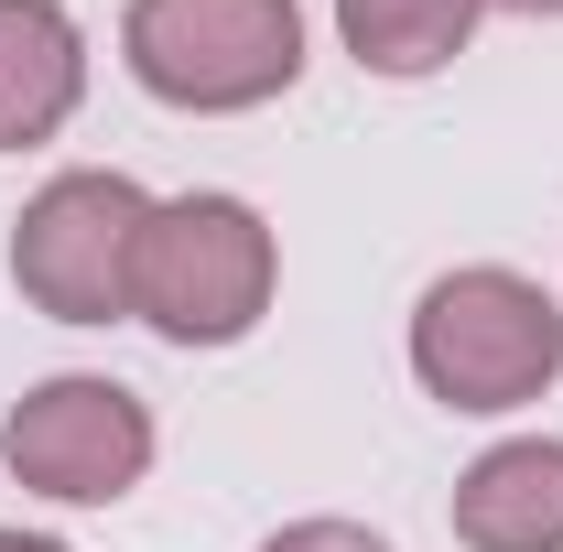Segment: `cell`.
Listing matches in <instances>:
<instances>
[{
  "instance_id": "cell-8",
  "label": "cell",
  "mask_w": 563,
  "mask_h": 552,
  "mask_svg": "<svg viewBox=\"0 0 563 552\" xmlns=\"http://www.w3.org/2000/svg\"><path fill=\"white\" fill-rule=\"evenodd\" d=\"M488 0H336V33L368 76H433L466 55Z\"/></svg>"
},
{
  "instance_id": "cell-11",
  "label": "cell",
  "mask_w": 563,
  "mask_h": 552,
  "mask_svg": "<svg viewBox=\"0 0 563 552\" xmlns=\"http://www.w3.org/2000/svg\"><path fill=\"white\" fill-rule=\"evenodd\" d=\"M0 552H66V542H44V531H0Z\"/></svg>"
},
{
  "instance_id": "cell-3",
  "label": "cell",
  "mask_w": 563,
  "mask_h": 552,
  "mask_svg": "<svg viewBox=\"0 0 563 552\" xmlns=\"http://www.w3.org/2000/svg\"><path fill=\"white\" fill-rule=\"evenodd\" d=\"M120 55L163 109H272L303 76V11L292 0H131Z\"/></svg>"
},
{
  "instance_id": "cell-9",
  "label": "cell",
  "mask_w": 563,
  "mask_h": 552,
  "mask_svg": "<svg viewBox=\"0 0 563 552\" xmlns=\"http://www.w3.org/2000/svg\"><path fill=\"white\" fill-rule=\"evenodd\" d=\"M261 552H390V542L357 531V520H292V531H272Z\"/></svg>"
},
{
  "instance_id": "cell-2",
  "label": "cell",
  "mask_w": 563,
  "mask_h": 552,
  "mask_svg": "<svg viewBox=\"0 0 563 552\" xmlns=\"http://www.w3.org/2000/svg\"><path fill=\"white\" fill-rule=\"evenodd\" d=\"M282 250L250 196H163L141 228V272H131V314L174 346H239L272 314Z\"/></svg>"
},
{
  "instance_id": "cell-6",
  "label": "cell",
  "mask_w": 563,
  "mask_h": 552,
  "mask_svg": "<svg viewBox=\"0 0 563 552\" xmlns=\"http://www.w3.org/2000/svg\"><path fill=\"white\" fill-rule=\"evenodd\" d=\"M87 98V33L66 0H0V152L55 141Z\"/></svg>"
},
{
  "instance_id": "cell-5",
  "label": "cell",
  "mask_w": 563,
  "mask_h": 552,
  "mask_svg": "<svg viewBox=\"0 0 563 552\" xmlns=\"http://www.w3.org/2000/svg\"><path fill=\"white\" fill-rule=\"evenodd\" d=\"M0 466L33 487V498H66V509H109L152 477V412L141 390L98 379V368H66L44 390H22L11 422H0Z\"/></svg>"
},
{
  "instance_id": "cell-7",
  "label": "cell",
  "mask_w": 563,
  "mask_h": 552,
  "mask_svg": "<svg viewBox=\"0 0 563 552\" xmlns=\"http://www.w3.org/2000/svg\"><path fill=\"white\" fill-rule=\"evenodd\" d=\"M455 542L466 552H563V444L509 433L455 477Z\"/></svg>"
},
{
  "instance_id": "cell-1",
  "label": "cell",
  "mask_w": 563,
  "mask_h": 552,
  "mask_svg": "<svg viewBox=\"0 0 563 552\" xmlns=\"http://www.w3.org/2000/svg\"><path fill=\"white\" fill-rule=\"evenodd\" d=\"M412 379L444 412H520L563 379V303L531 272L466 261L412 303Z\"/></svg>"
},
{
  "instance_id": "cell-10",
  "label": "cell",
  "mask_w": 563,
  "mask_h": 552,
  "mask_svg": "<svg viewBox=\"0 0 563 552\" xmlns=\"http://www.w3.org/2000/svg\"><path fill=\"white\" fill-rule=\"evenodd\" d=\"M488 11H531V22H563V0H488Z\"/></svg>"
},
{
  "instance_id": "cell-4",
  "label": "cell",
  "mask_w": 563,
  "mask_h": 552,
  "mask_svg": "<svg viewBox=\"0 0 563 552\" xmlns=\"http://www.w3.org/2000/svg\"><path fill=\"white\" fill-rule=\"evenodd\" d=\"M141 228H152V196L131 174H55L11 217L22 303L55 314V325H120L131 314V272H141Z\"/></svg>"
}]
</instances>
